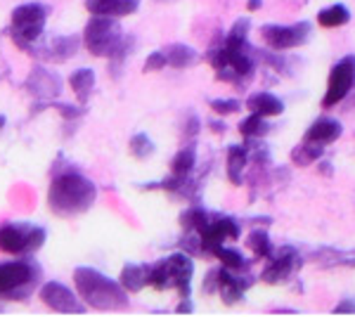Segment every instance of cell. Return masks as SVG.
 <instances>
[{"instance_id":"cell-1","label":"cell","mask_w":355,"mask_h":317,"mask_svg":"<svg viewBox=\"0 0 355 317\" xmlns=\"http://www.w3.org/2000/svg\"><path fill=\"white\" fill-rule=\"evenodd\" d=\"M97 199V185L81 171L64 169L53 173L48 187V206L60 218H76L93 209Z\"/></svg>"},{"instance_id":"cell-2","label":"cell","mask_w":355,"mask_h":317,"mask_svg":"<svg viewBox=\"0 0 355 317\" xmlns=\"http://www.w3.org/2000/svg\"><path fill=\"white\" fill-rule=\"evenodd\" d=\"M73 286L78 298L95 310H125L128 308V291L121 286L119 280L100 273L95 268L81 265L73 270Z\"/></svg>"},{"instance_id":"cell-3","label":"cell","mask_w":355,"mask_h":317,"mask_svg":"<svg viewBox=\"0 0 355 317\" xmlns=\"http://www.w3.org/2000/svg\"><path fill=\"white\" fill-rule=\"evenodd\" d=\"M192 277H194V261L190 253L178 251L162 261L152 263L150 270V286L159 291L175 289L180 298H192Z\"/></svg>"},{"instance_id":"cell-4","label":"cell","mask_w":355,"mask_h":317,"mask_svg":"<svg viewBox=\"0 0 355 317\" xmlns=\"http://www.w3.org/2000/svg\"><path fill=\"white\" fill-rule=\"evenodd\" d=\"M41 282V265L33 258L0 263V298L26 301Z\"/></svg>"},{"instance_id":"cell-5","label":"cell","mask_w":355,"mask_h":317,"mask_svg":"<svg viewBox=\"0 0 355 317\" xmlns=\"http://www.w3.org/2000/svg\"><path fill=\"white\" fill-rule=\"evenodd\" d=\"M50 17V5L45 3H24L17 5L10 17V38L19 50L28 53L31 45L45 33V22Z\"/></svg>"},{"instance_id":"cell-6","label":"cell","mask_w":355,"mask_h":317,"mask_svg":"<svg viewBox=\"0 0 355 317\" xmlns=\"http://www.w3.org/2000/svg\"><path fill=\"white\" fill-rule=\"evenodd\" d=\"M128 33L123 31V26L119 24L114 17H95L85 24L83 31V45L90 55L105 57L112 60L119 53V48L123 45V40Z\"/></svg>"},{"instance_id":"cell-7","label":"cell","mask_w":355,"mask_h":317,"mask_svg":"<svg viewBox=\"0 0 355 317\" xmlns=\"http://www.w3.org/2000/svg\"><path fill=\"white\" fill-rule=\"evenodd\" d=\"M48 239V232L33 223H5L0 225V251L10 256H31Z\"/></svg>"},{"instance_id":"cell-8","label":"cell","mask_w":355,"mask_h":317,"mask_svg":"<svg viewBox=\"0 0 355 317\" xmlns=\"http://www.w3.org/2000/svg\"><path fill=\"white\" fill-rule=\"evenodd\" d=\"M313 36V26L311 22H296V24H263L261 26V38L263 43L268 45L270 50H294L306 45Z\"/></svg>"},{"instance_id":"cell-9","label":"cell","mask_w":355,"mask_h":317,"mask_svg":"<svg viewBox=\"0 0 355 317\" xmlns=\"http://www.w3.org/2000/svg\"><path fill=\"white\" fill-rule=\"evenodd\" d=\"M355 90V55H346L331 67L327 78V90L322 95V109H331L348 100Z\"/></svg>"},{"instance_id":"cell-10","label":"cell","mask_w":355,"mask_h":317,"mask_svg":"<svg viewBox=\"0 0 355 317\" xmlns=\"http://www.w3.org/2000/svg\"><path fill=\"white\" fill-rule=\"evenodd\" d=\"M194 234L202 241L204 256H211L216 246L227 244V241H237L239 234H242V225H239V221H234L232 216H225V213H211L209 221L204 223V228Z\"/></svg>"},{"instance_id":"cell-11","label":"cell","mask_w":355,"mask_h":317,"mask_svg":"<svg viewBox=\"0 0 355 317\" xmlns=\"http://www.w3.org/2000/svg\"><path fill=\"white\" fill-rule=\"evenodd\" d=\"M266 261L268 263L261 273V282H266V284H284L303 268V258L294 246H279Z\"/></svg>"},{"instance_id":"cell-12","label":"cell","mask_w":355,"mask_h":317,"mask_svg":"<svg viewBox=\"0 0 355 317\" xmlns=\"http://www.w3.org/2000/svg\"><path fill=\"white\" fill-rule=\"evenodd\" d=\"M83 38L81 36H43L31 45L28 55L41 57L45 62H55V65H62V62H69L71 57H76V53L81 50Z\"/></svg>"},{"instance_id":"cell-13","label":"cell","mask_w":355,"mask_h":317,"mask_svg":"<svg viewBox=\"0 0 355 317\" xmlns=\"http://www.w3.org/2000/svg\"><path fill=\"white\" fill-rule=\"evenodd\" d=\"M24 88L28 95L36 97V105H43V102H53L62 93V78L45 67H33L24 80Z\"/></svg>"},{"instance_id":"cell-14","label":"cell","mask_w":355,"mask_h":317,"mask_svg":"<svg viewBox=\"0 0 355 317\" xmlns=\"http://www.w3.org/2000/svg\"><path fill=\"white\" fill-rule=\"evenodd\" d=\"M41 301L55 313H85V303L62 282H45L41 286Z\"/></svg>"},{"instance_id":"cell-15","label":"cell","mask_w":355,"mask_h":317,"mask_svg":"<svg viewBox=\"0 0 355 317\" xmlns=\"http://www.w3.org/2000/svg\"><path fill=\"white\" fill-rule=\"evenodd\" d=\"M254 277L246 273H232L227 268H218V296L225 305H234L244 298V293L249 286H254Z\"/></svg>"},{"instance_id":"cell-16","label":"cell","mask_w":355,"mask_h":317,"mask_svg":"<svg viewBox=\"0 0 355 317\" xmlns=\"http://www.w3.org/2000/svg\"><path fill=\"white\" fill-rule=\"evenodd\" d=\"M341 135H343V126H341L339 119L320 117V119H315L311 126H308L303 140L315 142V145H322L324 147V145H331V142H336Z\"/></svg>"},{"instance_id":"cell-17","label":"cell","mask_w":355,"mask_h":317,"mask_svg":"<svg viewBox=\"0 0 355 317\" xmlns=\"http://www.w3.org/2000/svg\"><path fill=\"white\" fill-rule=\"evenodd\" d=\"M137 8H140V0H85V10L90 15L114 17V19L135 15Z\"/></svg>"},{"instance_id":"cell-18","label":"cell","mask_w":355,"mask_h":317,"mask_svg":"<svg viewBox=\"0 0 355 317\" xmlns=\"http://www.w3.org/2000/svg\"><path fill=\"white\" fill-rule=\"evenodd\" d=\"M246 109H249L251 114H259V117L275 119V117H282L284 114V102L279 100L277 95L261 90V93H254V95L246 97Z\"/></svg>"},{"instance_id":"cell-19","label":"cell","mask_w":355,"mask_h":317,"mask_svg":"<svg viewBox=\"0 0 355 317\" xmlns=\"http://www.w3.org/2000/svg\"><path fill=\"white\" fill-rule=\"evenodd\" d=\"M150 270L152 263H128L123 265L121 275H119V282L128 293H137L145 286H150Z\"/></svg>"},{"instance_id":"cell-20","label":"cell","mask_w":355,"mask_h":317,"mask_svg":"<svg viewBox=\"0 0 355 317\" xmlns=\"http://www.w3.org/2000/svg\"><path fill=\"white\" fill-rule=\"evenodd\" d=\"M227 180L232 182L234 187L244 185V171L249 166V147L244 145H230L227 147Z\"/></svg>"},{"instance_id":"cell-21","label":"cell","mask_w":355,"mask_h":317,"mask_svg":"<svg viewBox=\"0 0 355 317\" xmlns=\"http://www.w3.org/2000/svg\"><path fill=\"white\" fill-rule=\"evenodd\" d=\"M164 55H166V65L182 71V69H190L199 62V55L197 50L190 48L185 43H171L168 48H164Z\"/></svg>"},{"instance_id":"cell-22","label":"cell","mask_w":355,"mask_h":317,"mask_svg":"<svg viewBox=\"0 0 355 317\" xmlns=\"http://www.w3.org/2000/svg\"><path fill=\"white\" fill-rule=\"evenodd\" d=\"M95 71L93 69H76V71L69 76V88L73 90V95L78 97V102L81 105H85V102L90 100V95H93V90H95Z\"/></svg>"},{"instance_id":"cell-23","label":"cell","mask_w":355,"mask_h":317,"mask_svg":"<svg viewBox=\"0 0 355 317\" xmlns=\"http://www.w3.org/2000/svg\"><path fill=\"white\" fill-rule=\"evenodd\" d=\"M211 256H216V261H220L223 268L232 270V273H246V270H249V265H251L249 258H246L242 251L234 249V246H227V244L216 246Z\"/></svg>"},{"instance_id":"cell-24","label":"cell","mask_w":355,"mask_h":317,"mask_svg":"<svg viewBox=\"0 0 355 317\" xmlns=\"http://www.w3.org/2000/svg\"><path fill=\"white\" fill-rule=\"evenodd\" d=\"M311 261L315 265H320V268H339V265H348V268H353L355 253H343L339 249H327V246H322V249L311 253Z\"/></svg>"},{"instance_id":"cell-25","label":"cell","mask_w":355,"mask_h":317,"mask_svg":"<svg viewBox=\"0 0 355 317\" xmlns=\"http://www.w3.org/2000/svg\"><path fill=\"white\" fill-rule=\"evenodd\" d=\"M322 157H324V147L308 140H303L301 145L291 149V161H294V166H301V169H308V166H313L315 161H320Z\"/></svg>"},{"instance_id":"cell-26","label":"cell","mask_w":355,"mask_h":317,"mask_svg":"<svg viewBox=\"0 0 355 317\" xmlns=\"http://www.w3.org/2000/svg\"><path fill=\"white\" fill-rule=\"evenodd\" d=\"M194 166H197V149L194 147H182L180 152L175 154L173 159H171V173L178 178H187L192 175Z\"/></svg>"},{"instance_id":"cell-27","label":"cell","mask_w":355,"mask_h":317,"mask_svg":"<svg viewBox=\"0 0 355 317\" xmlns=\"http://www.w3.org/2000/svg\"><path fill=\"white\" fill-rule=\"evenodd\" d=\"M318 22H320V26H324V28L343 26V24L351 22V10H348L346 5H331V8L320 10Z\"/></svg>"},{"instance_id":"cell-28","label":"cell","mask_w":355,"mask_h":317,"mask_svg":"<svg viewBox=\"0 0 355 317\" xmlns=\"http://www.w3.org/2000/svg\"><path fill=\"white\" fill-rule=\"evenodd\" d=\"M249 28H251V19L249 17H239L237 22L230 26V31L225 33V38H223V45L225 48H242V45L249 43Z\"/></svg>"},{"instance_id":"cell-29","label":"cell","mask_w":355,"mask_h":317,"mask_svg":"<svg viewBox=\"0 0 355 317\" xmlns=\"http://www.w3.org/2000/svg\"><path fill=\"white\" fill-rule=\"evenodd\" d=\"M239 132H242L246 140H251V137H266L268 132H270V123H268L266 117H259V114L249 112V117L239 123Z\"/></svg>"},{"instance_id":"cell-30","label":"cell","mask_w":355,"mask_h":317,"mask_svg":"<svg viewBox=\"0 0 355 317\" xmlns=\"http://www.w3.org/2000/svg\"><path fill=\"white\" fill-rule=\"evenodd\" d=\"M246 246H249V249L254 251V256L261 258V261L270 258V253L275 251L272 249V241H270V237H268L266 230H254V232L246 237Z\"/></svg>"},{"instance_id":"cell-31","label":"cell","mask_w":355,"mask_h":317,"mask_svg":"<svg viewBox=\"0 0 355 317\" xmlns=\"http://www.w3.org/2000/svg\"><path fill=\"white\" fill-rule=\"evenodd\" d=\"M128 149H130V154H133L135 159L145 161V159H150L154 154V142H152V137L147 135V132H135V135L130 137V142H128Z\"/></svg>"},{"instance_id":"cell-32","label":"cell","mask_w":355,"mask_h":317,"mask_svg":"<svg viewBox=\"0 0 355 317\" xmlns=\"http://www.w3.org/2000/svg\"><path fill=\"white\" fill-rule=\"evenodd\" d=\"M211 109H214L216 114H220V117H227V114H237L239 109H242V102L234 100V97H227V100H211L209 102Z\"/></svg>"},{"instance_id":"cell-33","label":"cell","mask_w":355,"mask_h":317,"mask_svg":"<svg viewBox=\"0 0 355 317\" xmlns=\"http://www.w3.org/2000/svg\"><path fill=\"white\" fill-rule=\"evenodd\" d=\"M36 107H50V109H57L64 119H78L83 117V109L81 107H73V105H62V102H43V105H36Z\"/></svg>"},{"instance_id":"cell-34","label":"cell","mask_w":355,"mask_h":317,"mask_svg":"<svg viewBox=\"0 0 355 317\" xmlns=\"http://www.w3.org/2000/svg\"><path fill=\"white\" fill-rule=\"evenodd\" d=\"M166 67H168V65H166L164 50H154V53L147 55V60H145V71H147V74L162 71V69H166Z\"/></svg>"},{"instance_id":"cell-35","label":"cell","mask_w":355,"mask_h":317,"mask_svg":"<svg viewBox=\"0 0 355 317\" xmlns=\"http://www.w3.org/2000/svg\"><path fill=\"white\" fill-rule=\"evenodd\" d=\"M197 135H199V117L197 114H190L185 121V128H182V137L192 140V137H197Z\"/></svg>"},{"instance_id":"cell-36","label":"cell","mask_w":355,"mask_h":317,"mask_svg":"<svg viewBox=\"0 0 355 317\" xmlns=\"http://www.w3.org/2000/svg\"><path fill=\"white\" fill-rule=\"evenodd\" d=\"M202 289H204V293H216V289H218V270H211V273L206 275Z\"/></svg>"},{"instance_id":"cell-37","label":"cell","mask_w":355,"mask_h":317,"mask_svg":"<svg viewBox=\"0 0 355 317\" xmlns=\"http://www.w3.org/2000/svg\"><path fill=\"white\" fill-rule=\"evenodd\" d=\"M334 313H339V315H355V298H343L341 303H336L334 305Z\"/></svg>"},{"instance_id":"cell-38","label":"cell","mask_w":355,"mask_h":317,"mask_svg":"<svg viewBox=\"0 0 355 317\" xmlns=\"http://www.w3.org/2000/svg\"><path fill=\"white\" fill-rule=\"evenodd\" d=\"M178 313H192L194 310V305H192V298H182L180 303H178Z\"/></svg>"},{"instance_id":"cell-39","label":"cell","mask_w":355,"mask_h":317,"mask_svg":"<svg viewBox=\"0 0 355 317\" xmlns=\"http://www.w3.org/2000/svg\"><path fill=\"white\" fill-rule=\"evenodd\" d=\"M318 171L322 173V175H334V169H331V161H320Z\"/></svg>"},{"instance_id":"cell-40","label":"cell","mask_w":355,"mask_h":317,"mask_svg":"<svg viewBox=\"0 0 355 317\" xmlns=\"http://www.w3.org/2000/svg\"><path fill=\"white\" fill-rule=\"evenodd\" d=\"M225 128H227V126L223 123V121H211V130L218 132V135H223V132H225Z\"/></svg>"},{"instance_id":"cell-41","label":"cell","mask_w":355,"mask_h":317,"mask_svg":"<svg viewBox=\"0 0 355 317\" xmlns=\"http://www.w3.org/2000/svg\"><path fill=\"white\" fill-rule=\"evenodd\" d=\"M261 0H249V3H246V10H249V12H256V10H261Z\"/></svg>"},{"instance_id":"cell-42","label":"cell","mask_w":355,"mask_h":317,"mask_svg":"<svg viewBox=\"0 0 355 317\" xmlns=\"http://www.w3.org/2000/svg\"><path fill=\"white\" fill-rule=\"evenodd\" d=\"M5 123H8V119H5V117H3V114H0V130H3V128H5Z\"/></svg>"},{"instance_id":"cell-43","label":"cell","mask_w":355,"mask_h":317,"mask_svg":"<svg viewBox=\"0 0 355 317\" xmlns=\"http://www.w3.org/2000/svg\"><path fill=\"white\" fill-rule=\"evenodd\" d=\"M157 3H178V0H157Z\"/></svg>"}]
</instances>
